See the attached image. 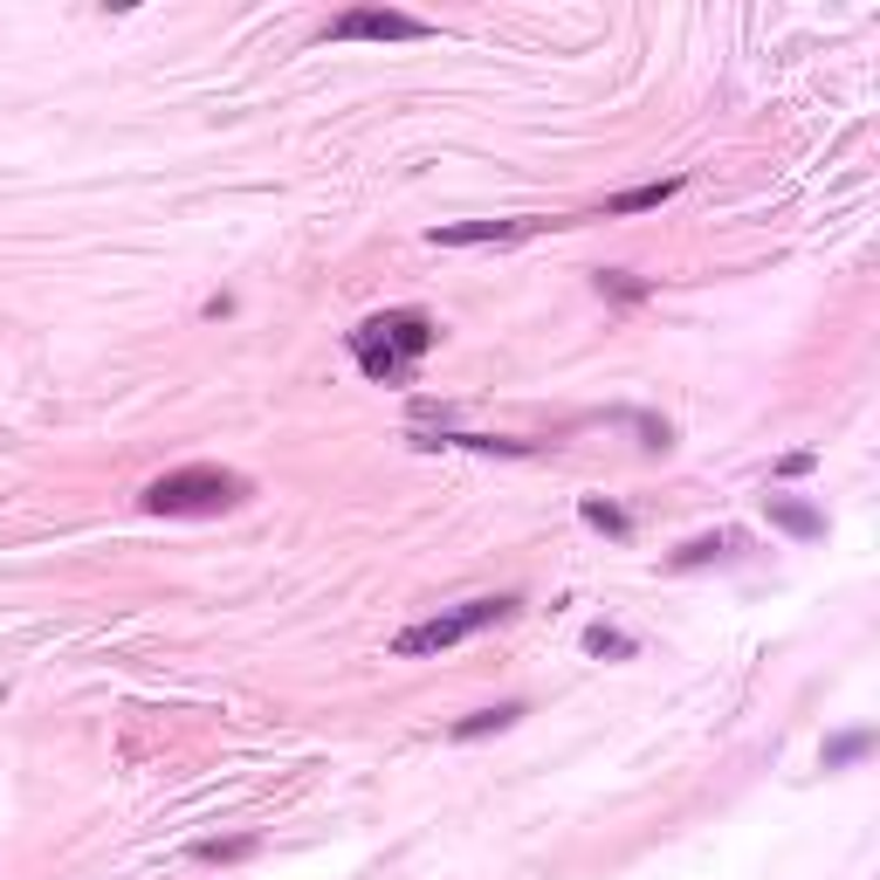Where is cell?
Segmentation results:
<instances>
[{"label": "cell", "mask_w": 880, "mask_h": 880, "mask_svg": "<svg viewBox=\"0 0 880 880\" xmlns=\"http://www.w3.org/2000/svg\"><path fill=\"white\" fill-rule=\"evenodd\" d=\"M764 516H770V530H785V537H825V516L812 503H791V496H764Z\"/></svg>", "instance_id": "8"}, {"label": "cell", "mask_w": 880, "mask_h": 880, "mask_svg": "<svg viewBox=\"0 0 880 880\" xmlns=\"http://www.w3.org/2000/svg\"><path fill=\"white\" fill-rule=\"evenodd\" d=\"M530 227L543 221H454V227H433V248H482V241H516V235H530Z\"/></svg>", "instance_id": "5"}, {"label": "cell", "mask_w": 880, "mask_h": 880, "mask_svg": "<svg viewBox=\"0 0 880 880\" xmlns=\"http://www.w3.org/2000/svg\"><path fill=\"white\" fill-rule=\"evenodd\" d=\"M578 516H585L591 530H606V537H633V516L619 509V503H606V496H585V503H578Z\"/></svg>", "instance_id": "12"}, {"label": "cell", "mask_w": 880, "mask_h": 880, "mask_svg": "<svg viewBox=\"0 0 880 880\" xmlns=\"http://www.w3.org/2000/svg\"><path fill=\"white\" fill-rule=\"evenodd\" d=\"M585 654H599V661H633L640 640L619 633V627H585Z\"/></svg>", "instance_id": "13"}, {"label": "cell", "mask_w": 880, "mask_h": 880, "mask_svg": "<svg viewBox=\"0 0 880 880\" xmlns=\"http://www.w3.org/2000/svg\"><path fill=\"white\" fill-rule=\"evenodd\" d=\"M873 749V730H846V736H833L825 743V770H846V764H860Z\"/></svg>", "instance_id": "14"}, {"label": "cell", "mask_w": 880, "mask_h": 880, "mask_svg": "<svg viewBox=\"0 0 880 880\" xmlns=\"http://www.w3.org/2000/svg\"><path fill=\"white\" fill-rule=\"evenodd\" d=\"M516 606H523L516 591H496V599H469V606H448V612L420 619V627H406V633L393 640V661H427V654H448V646L475 640V633H488V627H503V619H509Z\"/></svg>", "instance_id": "3"}, {"label": "cell", "mask_w": 880, "mask_h": 880, "mask_svg": "<svg viewBox=\"0 0 880 880\" xmlns=\"http://www.w3.org/2000/svg\"><path fill=\"white\" fill-rule=\"evenodd\" d=\"M413 448H475V454H530L537 440H496V433H413Z\"/></svg>", "instance_id": "10"}, {"label": "cell", "mask_w": 880, "mask_h": 880, "mask_svg": "<svg viewBox=\"0 0 880 880\" xmlns=\"http://www.w3.org/2000/svg\"><path fill=\"white\" fill-rule=\"evenodd\" d=\"M681 193V179H654V187H627V193H612L599 206V221H627V214H654V206H667Z\"/></svg>", "instance_id": "7"}, {"label": "cell", "mask_w": 880, "mask_h": 880, "mask_svg": "<svg viewBox=\"0 0 880 880\" xmlns=\"http://www.w3.org/2000/svg\"><path fill=\"white\" fill-rule=\"evenodd\" d=\"M812 461H819V454H812V448H791V454H785V461H778V475H805V469H812Z\"/></svg>", "instance_id": "16"}, {"label": "cell", "mask_w": 880, "mask_h": 880, "mask_svg": "<svg viewBox=\"0 0 880 880\" xmlns=\"http://www.w3.org/2000/svg\"><path fill=\"white\" fill-rule=\"evenodd\" d=\"M736 551H743V530H709V537L681 543V551L667 557V572H702V564H730Z\"/></svg>", "instance_id": "6"}, {"label": "cell", "mask_w": 880, "mask_h": 880, "mask_svg": "<svg viewBox=\"0 0 880 880\" xmlns=\"http://www.w3.org/2000/svg\"><path fill=\"white\" fill-rule=\"evenodd\" d=\"M255 846H262L255 833H241V839H200L193 860H200V867H235V860H255Z\"/></svg>", "instance_id": "11"}, {"label": "cell", "mask_w": 880, "mask_h": 880, "mask_svg": "<svg viewBox=\"0 0 880 880\" xmlns=\"http://www.w3.org/2000/svg\"><path fill=\"white\" fill-rule=\"evenodd\" d=\"M433 21L406 14V8H345L324 29V42H427Z\"/></svg>", "instance_id": "4"}, {"label": "cell", "mask_w": 880, "mask_h": 880, "mask_svg": "<svg viewBox=\"0 0 880 880\" xmlns=\"http://www.w3.org/2000/svg\"><path fill=\"white\" fill-rule=\"evenodd\" d=\"M433 345H440V324L427 317V309H379V317H365L351 330L358 372L379 379V385H406Z\"/></svg>", "instance_id": "1"}, {"label": "cell", "mask_w": 880, "mask_h": 880, "mask_svg": "<svg viewBox=\"0 0 880 880\" xmlns=\"http://www.w3.org/2000/svg\"><path fill=\"white\" fill-rule=\"evenodd\" d=\"M255 496V482L235 475V469H214V461H193V469H172L159 475L138 496L145 516H227V509H241Z\"/></svg>", "instance_id": "2"}, {"label": "cell", "mask_w": 880, "mask_h": 880, "mask_svg": "<svg viewBox=\"0 0 880 880\" xmlns=\"http://www.w3.org/2000/svg\"><path fill=\"white\" fill-rule=\"evenodd\" d=\"M591 282H599V296H612V303H640L646 290H654V282H640V275H627V269H599Z\"/></svg>", "instance_id": "15"}, {"label": "cell", "mask_w": 880, "mask_h": 880, "mask_svg": "<svg viewBox=\"0 0 880 880\" xmlns=\"http://www.w3.org/2000/svg\"><path fill=\"white\" fill-rule=\"evenodd\" d=\"M523 715H530L523 702H496V709H475V715H461L448 736H454V743H482V736H496V730H509V722H523Z\"/></svg>", "instance_id": "9"}]
</instances>
